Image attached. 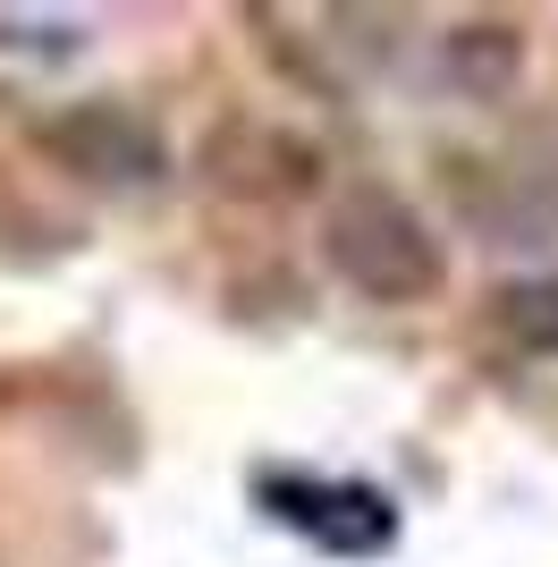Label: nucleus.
Wrapping results in <instances>:
<instances>
[{"label": "nucleus", "instance_id": "obj_2", "mask_svg": "<svg viewBox=\"0 0 558 567\" xmlns=\"http://www.w3.org/2000/svg\"><path fill=\"white\" fill-rule=\"evenodd\" d=\"M508 331L525 339V348L558 355V280H534V288H516V297H508Z\"/></svg>", "mask_w": 558, "mask_h": 567}, {"label": "nucleus", "instance_id": "obj_1", "mask_svg": "<svg viewBox=\"0 0 558 567\" xmlns=\"http://www.w3.org/2000/svg\"><path fill=\"white\" fill-rule=\"evenodd\" d=\"M330 271L372 297V306H423L441 297L448 262H441V237L423 229V213L390 187H355L339 213H330Z\"/></svg>", "mask_w": 558, "mask_h": 567}]
</instances>
